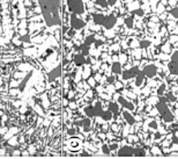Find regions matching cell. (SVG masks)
<instances>
[{"mask_svg":"<svg viewBox=\"0 0 178 159\" xmlns=\"http://www.w3.org/2000/svg\"><path fill=\"white\" fill-rule=\"evenodd\" d=\"M118 101H119V103H120L122 106H124V107H126V108H128V109H133V108H134V106H133L132 102H128L126 99H124V98H122V97L118 99Z\"/></svg>","mask_w":178,"mask_h":159,"instance_id":"7","label":"cell"},{"mask_svg":"<svg viewBox=\"0 0 178 159\" xmlns=\"http://www.w3.org/2000/svg\"><path fill=\"white\" fill-rule=\"evenodd\" d=\"M115 23H116V18H115L113 15H111V16H107L105 22H104L103 26H104L105 28H112Z\"/></svg>","mask_w":178,"mask_h":159,"instance_id":"6","label":"cell"},{"mask_svg":"<svg viewBox=\"0 0 178 159\" xmlns=\"http://www.w3.org/2000/svg\"><path fill=\"white\" fill-rule=\"evenodd\" d=\"M125 23H126V26H127V27H130V28H131V27L133 26V19H132V18H127V19L125 20Z\"/></svg>","mask_w":178,"mask_h":159,"instance_id":"19","label":"cell"},{"mask_svg":"<svg viewBox=\"0 0 178 159\" xmlns=\"http://www.w3.org/2000/svg\"><path fill=\"white\" fill-rule=\"evenodd\" d=\"M116 1H117V0H109V1H108V4H109V5H111V6H112V5H113V4H116Z\"/></svg>","mask_w":178,"mask_h":159,"instance_id":"30","label":"cell"},{"mask_svg":"<svg viewBox=\"0 0 178 159\" xmlns=\"http://www.w3.org/2000/svg\"><path fill=\"white\" fill-rule=\"evenodd\" d=\"M123 115H124V117H125V120H126V122H127L128 124H134V123H135V119H134L128 112H124Z\"/></svg>","mask_w":178,"mask_h":159,"instance_id":"10","label":"cell"},{"mask_svg":"<svg viewBox=\"0 0 178 159\" xmlns=\"http://www.w3.org/2000/svg\"><path fill=\"white\" fill-rule=\"evenodd\" d=\"M72 25H73V27H75V28H82V27H83V22H82L81 20L76 19L75 16H73V19H72Z\"/></svg>","mask_w":178,"mask_h":159,"instance_id":"13","label":"cell"},{"mask_svg":"<svg viewBox=\"0 0 178 159\" xmlns=\"http://www.w3.org/2000/svg\"><path fill=\"white\" fill-rule=\"evenodd\" d=\"M168 99H169V100H171V101H175V100H176V99H175V97H173L171 93H169V94H168Z\"/></svg>","mask_w":178,"mask_h":159,"instance_id":"26","label":"cell"},{"mask_svg":"<svg viewBox=\"0 0 178 159\" xmlns=\"http://www.w3.org/2000/svg\"><path fill=\"white\" fill-rule=\"evenodd\" d=\"M164 90H165V85L163 84V85H161V87L158 88V94H160V95H161V94H163Z\"/></svg>","mask_w":178,"mask_h":159,"instance_id":"23","label":"cell"},{"mask_svg":"<svg viewBox=\"0 0 178 159\" xmlns=\"http://www.w3.org/2000/svg\"><path fill=\"white\" fill-rule=\"evenodd\" d=\"M96 3H97V5H100V6H102L103 8H107L108 7V3H107V0H96Z\"/></svg>","mask_w":178,"mask_h":159,"instance_id":"17","label":"cell"},{"mask_svg":"<svg viewBox=\"0 0 178 159\" xmlns=\"http://www.w3.org/2000/svg\"><path fill=\"white\" fill-rule=\"evenodd\" d=\"M112 72L113 73H117V74H120L122 73V67H120V64L119 63H113L112 64Z\"/></svg>","mask_w":178,"mask_h":159,"instance_id":"15","label":"cell"},{"mask_svg":"<svg viewBox=\"0 0 178 159\" xmlns=\"http://www.w3.org/2000/svg\"><path fill=\"white\" fill-rule=\"evenodd\" d=\"M108 82H109L110 84H113V83H115V78H113V77H109V78H108Z\"/></svg>","mask_w":178,"mask_h":159,"instance_id":"27","label":"cell"},{"mask_svg":"<svg viewBox=\"0 0 178 159\" xmlns=\"http://www.w3.org/2000/svg\"><path fill=\"white\" fill-rule=\"evenodd\" d=\"M171 15H173L175 18H178V8H173L171 11Z\"/></svg>","mask_w":178,"mask_h":159,"instance_id":"22","label":"cell"},{"mask_svg":"<svg viewBox=\"0 0 178 159\" xmlns=\"http://www.w3.org/2000/svg\"><path fill=\"white\" fill-rule=\"evenodd\" d=\"M103 152H104L105 154H109V153H110V150L108 149V145H104V146H103Z\"/></svg>","mask_w":178,"mask_h":159,"instance_id":"24","label":"cell"},{"mask_svg":"<svg viewBox=\"0 0 178 159\" xmlns=\"http://www.w3.org/2000/svg\"><path fill=\"white\" fill-rule=\"evenodd\" d=\"M150 127H152V128H154V129H156V128H157V124H156V122H155V121L150 122Z\"/></svg>","mask_w":178,"mask_h":159,"instance_id":"28","label":"cell"},{"mask_svg":"<svg viewBox=\"0 0 178 159\" xmlns=\"http://www.w3.org/2000/svg\"><path fill=\"white\" fill-rule=\"evenodd\" d=\"M86 112L89 116H95V107H89V108H87Z\"/></svg>","mask_w":178,"mask_h":159,"instance_id":"18","label":"cell"},{"mask_svg":"<svg viewBox=\"0 0 178 159\" xmlns=\"http://www.w3.org/2000/svg\"><path fill=\"white\" fill-rule=\"evenodd\" d=\"M156 108H157V110L160 112V114L162 115L165 110H168V106H166V99H164V98H162L161 100H160V102L156 105Z\"/></svg>","mask_w":178,"mask_h":159,"instance_id":"5","label":"cell"},{"mask_svg":"<svg viewBox=\"0 0 178 159\" xmlns=\"http://www.w3.org/2000/svg\"><path fill=\"white\" fill-rule=\"evenodd\" d=\"M143 77H145V73L143 72H138V74H137V80H135V85L137 86H140L142 84Z\"/></svg>","mask_w":178,"mask_h":159,"instance_id":"14","label":"cell"},{"mask_svg":"<svg viewBox=\"0 0 178 159\" xmlns=\"http://www.w3.org/2000/svg\"><path fill=\"white\" fill-rule=\"evenodd\" d=\"M172 62L178 63V51H177V52H175V53L172 55Z\"/></svg>","mask_w":178,"mask_h":159,"instance_id":"21","label":"cell"},{"mask_svg":"<svg viewBox=\"0 0 178 159\" xmlns=\"http://www.w3.org/2000/svg\"><path fill=\"white\" fill-rule=\"evenodd\" d=\"M138 72H139V69H138L137 66H135V67H132V69H130V70H127V71H124V72H123V79H131V78H134V77H137Z\"/></svg>","mask_w":178,"mask_h":159,"instance_id":"3","label":"cell"},{"mask_svg":"<svg viewBox=\"0 0 178 159\" xmlns=\"http://www.w3.org/2000/svg\"><path fill=\"white\" fill-rule=\"evenodd\" d=\"M69 7L72 11L76 12V13H82L83 12V6H82V1L81 0H69Z\"/></svg>","mask_w":178,"mask_h":159,"instance_id":"1","label":"cell"},{"mask_svg":"<svg viewBox=\"0 0 178 159\" xmlns=\"http://www.w3.org/2000/svg\"><path fill=\"white\" fill-rule=\"evenodd\" d=\"M134 13H135V14H138V15H140V16H141V15H143V11H142L141 8H140V10L134 11Z\"/></svg>","mask_w":178,"mask_h":159,"instance_id":"25","label":"cell"},{"mask_svg":"<svg viewBox=\"0 0 178 159\" xmlns=\"http://www.w3.org/2000/svg\"><path fill=\"white\" fill-rule=\"evenodd\" d=\"M169 71L171 74H176L178 75V63H175V62H171L169 64Z\"/></svg>","mask_w":178,"mask_h":159,"instance_id":"9","label":"cell"},{"mask_svg":"<svg viewBox=\"0 0 178 159\" xmlns=\"http://www.w3.org/2000/svg\"><path fill=\"white\" fill-rule=\"evenodd\" d=\"M109 110L112 113V114H115V115H117L118 113H119V108H118V105L117 103H115V102H110L109 103Z\"/></svg>","mask_w":178,"mask_h":159,"instance_id":"11","label":"cell"},{"mask_svg":"<svg viewBox=\"0 0 178 159\" xmlns=\"http://www.w3.org/2000/svg\"><path fill=\"white\" fill-rule=\"evenodd\" d=\"M133 154H135V156H138V157H145V151L142 150V149H134V153Z\"/></svg>","mask_w":178,"mask_h":159,"instance_id":"16","label":"cell"},{"mask_svg":"<svg viewBox=\"0 0 178 159\" xmlns=\"http://www.w3.org/2000/svg\"><path fill=\"white\" fill-rule=\"evenodd\" d=\"M105 19H107V16H104V15H102V14H97V15H95V16H94L95 22H96V23H99V25H104Z\"/></svg>","mask_w":178,"mask_h":159,"instance_id":"12","label":"cell"},{"mask_svg":"<svg viewBox=\"0 0 178 159\" xmlns=\"http://www.w3.org/2000/svg\"><path fill=\"white\" fill-rule=\"evenodd\" d=\"M110 149H111V150H115V149H117V144H116V143H112V144L110 145Z\"/></svg>","mask_w":178,"mask_h":159,"instance_id":"29","label":"cell"},{"mask_svg":"<svg viewBox=\"0 0 178 159\" xmlns=\"http://www.w3.org/2000/svg\"><path fill=\"white\" fill-rule=\"evenodd\" d=\"M133 153H134V149H132L130 146H124L119 150L118 156L119 157H131Z\"/></svg>","mask_w":178,"mask_h":159,"instance_id":"4","label":"cell"},{"mask_svg":"<svg viewBox=\"0 0 178 159\" xmlns=\"http://www.w3.org/2000/svg\"><path fill=\"white\" fill-rule=\"evenodd\" d=\"M142 72L145 73V75H146V77H148V78H153V77L156 74L157 69H156V66H155V65L150 64V65H147V66L143 69V71H142Z\"/></svg>","mask_w":178,"mask_h":159,"instance_id":"2","label":"cell"},{"mask_svg":"<svg viewBox=\"0 0 178 159\" xmlns=\"http://www.w3.org/2000/svg\"><path fill=\"white\" fill-rule=\"evenodd\" d=\"M148 45H150L149 41H141V42H140V47H141V48H147Z\"/></svg>","mask_w":178,"mask_h":159,"instance_id":"20","label":"cell"},{"mask_svg":"<svg viewBox=\"0 0 178 159\" xmlns=\"http://www.w3.org/2000/svg\"><path fill=\"white\" fill-rule=\"evenodd\" d=\"M162 117H163V120L165 121V122H172L173 121V115H172V113L168 109V110H165L163 114H162Z\"/></svg>","mask_w":178,"mask_h":159,"instance_id":"8","label":"cell"}]
</instances>
